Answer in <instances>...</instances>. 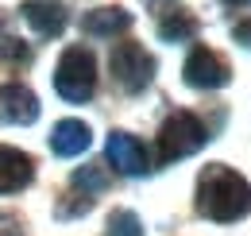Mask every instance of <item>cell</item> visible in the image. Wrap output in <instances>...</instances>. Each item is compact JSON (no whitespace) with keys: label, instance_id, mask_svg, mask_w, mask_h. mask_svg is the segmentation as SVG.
Returning a JSON list of instances; mask_svg holds the SVG:
<instances>
[{"label":"cell","instance_id":"1","mask_svg":"<svg viewBox=\"0 0 251 236\" xmlns=\"http://www.w3.org/2000/svg\"><path fill=\"white\" fill-rule=\"evenodd\" d=\"M197 213L217 221V225L244 221L251 213V182L244 175H236L232 167H224V163L205 167L201 182H197Z\"/></svg>","mask_w":251,"mask_h":236},{"label":"cell","instance_id":"2","mask_svg":"<svg viewBox=\"0 0 251 236\" xmlns=\"http://www.w3.org/2000/svg\"><path fill=\"white\" fill-rule=\"evenodd\" d=\"M54 89L62 93L66 101L81 105L89 101L97 89V62H93V51L85 47H70L62 59H58V70H54Z\"/></svg>","mask_w":251,"mask_h":236},{"label":"cell","instance_id":"3","mask_svg":"<svg viewBox=\"0 0 251 236\" xmlns=\"http://www.w3.org/2000/svg\"><path fill=\"white\" fill-rule=\"evenodd\" d=\"M205 144H209L205 124L193 117V113H174V117H166L162 132H158V163L186 159L193 151H201Z\"/></svg>","mask_w":251,"mask_h":236},{"label":"cell","instance_id":"4","mask_svg":"<svg viewBox=\"0 0 251 236\" xmlns=\"http://www.w3.org/2000/svg\"><path fill=\"white\" fill-rule=\"evenodd\" d=\"M108 70H112V82L124 93H143L151 86V78H155V59L139 43H120L108 55Z\"/></svg>","mask_w":251,"mask_h":236},{"label":"cell","instance_id":"5","mask_svg":"<svg viewBox=\"0 0 251 236\" xmlns=\"http://www.w3.org/2000/svg\"><path fill=\"white\" fill-rule=\"evenodd\" d=\"M182 78L193 89H224L232 82V70H228V62L220 59L213 47H193L186 66H182Z\"/></svg>","mask_w":251,"mask_h":236},{"label":"cell","instance_id":"6","mask_svg":"<svg viewBox=\"0 0 251 236\" xmlns=\"http://www.w3.org/2000/svg\"><path fill=\"white\" fill-rule=\"evenodd\" d=\"M104 151H108V163H112L120 175H127V178H139V175L151 171V167H147L143 144H139L135 136H127V132H112L108 144H104Z\"/></svg>","mask_w":251,"mask_h":236},{"label":"cell","instance_id":"7","mask_svg":"<svg viewBox=\"0 0 251 236\" xmlns=\"http://www.w3.org/2000/svg\"><path fill=\"white\" fill-rule=\"evenodd\" d=\"M0 120L8 124H35L39 120V97L20 82L0 86Z\"/></svg>","mask_w":251,"mask_h":236},{"label":"cell","instance_id":"8","mask_svg":"<svg viewBox=\"0 0 251 236\" xmlns=\"http://www.w3.org/2000/svg\"><path fill=\"white\" fill-rule=\"evenodd\" d=\"M24 20H27V28L35 35H43V39H58L66 31V8L58 0H27L24 8Z\"/></svg>","mask_w":251,"mask_h":236},{"label":"cell","instance_id":"9","mask_svg":"<svg viewBox=\"0 0 251 236\" xmlns=\"http://www.w3.org/2000/svg\"><path fill=\"white\" fill-rule=\"evenodd\" d=\"M35 178V163L27 151H16L0 144V194H16Z\"/></svg>","mask_w":251,"mask_h":236},{"label":"cell","instance_id":"10","mask_svg":"<svg viewBox=\"0 0 251 236\" xmlns=\"http://www.w3.org/2000/svg\"><path fill=\"white\" fill-rule=\"evenodd\" d=\"M89 144H93V132H89V124H81V120H58L54 132H50V151L62 155V159L81 155Z\"/></svg>","mask_w":251,"mask_h":236},{"label":"cell","instance_id":"11","mask_svg":"<svg viewBox=\"0 0 251 236\" xmlns=\"http://www.w3.org/2000/svg\"><path fill=\"white\" fill-rule=\"evenodd\" d=\"M81 28L89 31L93 39H112V35H124L131 28V16L124 8H97V12H89L81 20Z\"/></svg>","mask_w":251,"mask_h":236},{"label":"cell","instance_id":"12","mask_svg":"<svg viewBox=\"0 0 251 236\" xmlns=\"http://www.w3.org/2000/svg\"><path fill=\"white\" fill-rule=\"evenodd\" d=\"M158 35H162L166 43H189V39L197 35V20H193L189 12H170V16L158 20Z\"/></svg>","mask_w":251,"mask_h":236},{"label":"cell","instance_id":"13","mask_svg":"<svg viewBox=\"0 0 251 236\" xmlns=\"http://www.w3.org/2000/svg\"><path fill=\"white\" fill-rule=\"evenodd\" d=\"M108 236H143V221L131 209H116L108 217Z\"/></svg>","mask_w":251,"mask_h":236},{"label":"cell","instance_id":"14","mask_svg":"<svg viewBox=\"0 0 251 236\" xmlns=\"http://www.w3.org/2000/svg\"><path fill=\"white\" fill-rule=\"evenodd\" d=\"M74 186H81V190H104L108 186V178L100 167H81L77 175H74Z\"/></svg>","mask_w":251,"mask_h":236},{"label":"cell","instance_id":"15","mask_svg":"<svg viewBox=\"0 0 251 236\" xmlns=\"http://www.w3.org/2000/svg\"><path fill=\"white\" fill-rule=\"evenodd\" d=\"M0 55H4V59H12V62H27V59H31V55H27V47H20V43H16L12 35H4V31H0Z\"/></svg>","mask_w":251,"mask_h":236},{"label":"cell","instance_id":"16","mask_svg":"<svg viewBox=\"0 0 251 236\" xmlns=\"http://www.w3.org/2000/svg\"><path fill=\"white\" fill-rule=\"evenodd\" d=\"M0 236H24V225H20L16 213H4L0 209Z\"/></svg>","mask_w":251,"mask_h":236},{"label":"cell","instance_id":"17","mask_svg":"<svg viewBox=\"0 0 251 236\" xmlns=\"http://www.w3.org/2000/svg\"><path fill=\"white\" fill-rule=\"evenodd\" d=\"M232 39H236L240 47H251V20H240V24L232 28Z\"/></svg>","mask_w":251,"mask_h":236},{"label":"cell","instance_id":"18","mask_svg":"<svg viewBox=\"0 0 251 236\" xmlns=\"http://www.w3.org/2000/svg\"><path fill=\"white\" fill-rule=\"evenodd\" d=\"M224 4H232V8H248L251 0H224Z\"/></svg>","mask_w":251,"mask_h":236}]
</instances>
